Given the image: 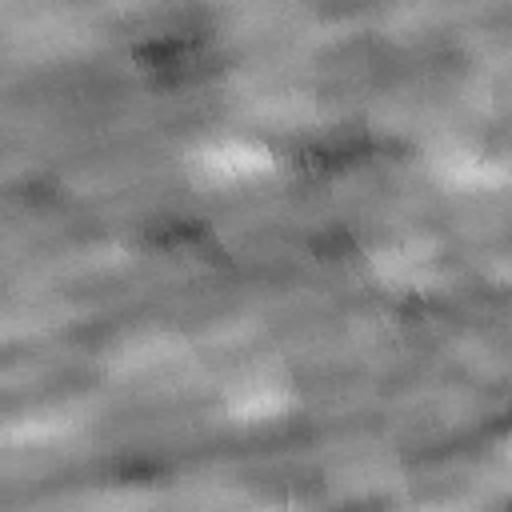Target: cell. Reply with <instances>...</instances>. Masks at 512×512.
I'll use <instances>...</instances> for the list:
<instances>
[{
	"label": "cell",
	"mask_w": 512,
	"mask_h": 512,
	"mask_svg": "<svg viewBox=\"0 0 512 512\" xmlns=\"http://www.w3.org/2000/svg\"><path fill=\"white\" fill-rule=\"evenodd\" d=\"M424 512H460V508H424Z\"/></svg>",
	"instance_id": "7a4b0ae2"
},
{
	"label": "cell",
	"mask_w": 512,
	"mask_h": 512,
	"mask_svg": "<svg viewBox=\"0 0 512 512\" xmlns=\"http://www.w3.org/2000/svg\"><path fill=\"white\" fill-rule=\"evenodd\" d=\"M204 168L212 172V180H244V176H256L260 168H268L264 152L256 148H216L204 156Z\"/></svg>",
	"instance_id": "6da1fadb"
}]
</instances>
